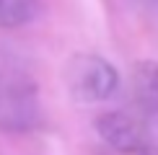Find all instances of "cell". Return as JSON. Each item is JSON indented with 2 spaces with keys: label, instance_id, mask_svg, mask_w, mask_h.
<instances>
[{
  "label": "cell",
  "instance_id": "obj_1",
  "mask_svg": "<svg viewBox=\"0 0 158 155\" xmlns=\"http://www.w3.org/2000/svg\"><path fill=\"white\" fill-rule=\"evenodd\" d=\"M65 83L73 98L98 103L114 96V90L119 88V73L98 54H75L65 65Z\"/></svg>",
  "mask_w": 158,
  "mask_h": 155
},
{
  "label": "cell",
  "instance_id": "obj_2",
  "mask_svg": "<svg viewBox=\"0 0 158 155\" xmlns=\"http://www.w3.org/2000/svg\"><path fill=\"white\" fill-rule=\"evenodd\" d=\"M42 121L36 88L23 75L0 73V129L29 132Z\"/></svg>",
  "mask_w": 158,
  "mask_h": 155
},
{
  "label": "cell",
  "instance_id": "obj_3",
  "mask_svg": "<svg viewBox=\"0 0 158 155\" xmlns=\"http://www.w3.org/2000/svg\"><path fill=\"white\" fill-rule=\"evenodd\" d=\"M96 129L104 142L122 153H145L150 140L148 129L143 124V116L127 111H106L96 119Z\"/></svg>",
  "mask_w": 158,
  "mask_h": 155
},
{
  "label": "cell",
  "instance_id": "obj_5",
  "mask_svg": "<svg viewBox=\"0 0 158 155\" xmlns=\"http://www.w3.org/2000/svg\"><path fill=\"white\" fill-rule=\"evenodd\" d=\"M39 0H0V29H18L36 18Z\"/></svg>",
  "mask_w": 158,
  "mask_h": 155
},
{
  "label": "cell",
  "instance_id": "obj_4",
  "mask_svg": "<svg viewBox=\"0 0 158 155\" xmlns=\"http://www.w3.org/2000/svg\"><path fill=\"white\" fill-rule=\"evenodd\" d=\"M130 88H132V103L137 109V116H158V62H135Z\"/></svg>",
  "mask_w": 158,
  "mask_h": 155
}]
</instances>
